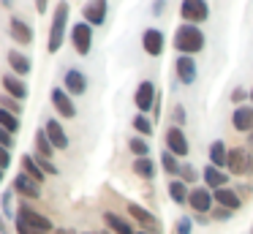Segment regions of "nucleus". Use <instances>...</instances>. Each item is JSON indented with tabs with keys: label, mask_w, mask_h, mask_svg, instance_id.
Wrapping results in <instances>:
<instances>
[{
	"label": "nucleus",
	"mask_w": 253,
	"mask_h": 234,
	"mask_svg": "<svg viewBox=\"0 0 253 234\" xmlns=\"http://www.w3.org/2000/svg\"><path fill=\"white\" fill-rule=\"evenodd\" d=\"M33 158H36V161H39V166L44 169L46 174H52V177H55V174H57V166H55V163L49 161V158H41V155H33Z\"/></svg>",
	"instance_id": "e433bc0d"
},
{
	"label": "nucleus",
	"mask_w": 253,
	"mask_h": 234,
	"mask_svg": "<svg viewBox=\"0 0 253 234\" xmlns=\"http://www.w3.org/2000/svg\"><path fill=\"white\" fill-rule=\"evenodd\" d=\"M128 150H131L136 158H147V155H150V144H147L144 139H139V136L128 139Z\"/></svg>",
	"instance_id": "7c9ffc66"
},
{
	"label": "nucleus",
	"mask_w": 253,
	"mask_h": 234,
	"mask_svg": "<svg viewBox=\"0 0 253 234\" xmlns=\"http://www.w3.org/2000/svg\"><path fill=\"white\" fill-rule=\"evenodd\" d=\"M169 196L174 204H188V196H191V188H188L185 180H171L169 183Z\"/></svg>",
	"instance_id": "b1692460"
},
{
	"label": "nucleus",
	"mask_w": 253,
	"mask_h": 234,
	"mask_svg": "<svg viewBox=\"0 0 253 234\" xmlns=\"http://www.w3.org/2000/svg\"><path fill=\"white\" fill-rule=\"evenodd\" d=\"M204 185L207 188H212V190H218V188H226V183H229V174L223 172V169H218V166H204Z\"/></svg>",
	"instance_id": "aec40b11"
},
{
	"label": "nucleus",
	"mask_w": 253,
	"mask_h": 234,
	"mask_svg": "<svg viewBox=\"0 0 253 234\" xmlns=\"http://www.w3.org/2000/svg\"><path fill=\"white\" fill-rule=\"evenodd\" d=\"M3 90H6V95L17 98V101H25V98H28V85H25L22 76H17V74L3 76Z\"/></svg>",
	"instance_id": "a211bd4d"
},
{
	"label": "nucleus",
	"mask_w": 253,
	"mask_h": 234,
	"mask_svg": "<svg viewBox=\"0 0 253 234\" xmlns=\"http://www.w3.org/2000/svg\"><path fill=\"white\" fill-rule=\"evenodd\" d=\"M0 166H3V169L11 166V150H8V147H3V144H0Z\"/></svg>",
	"instance_id": "58836bf2"
},
{
	"label": "nucleus",
	"mask_w": 253,
	"mask_h": 234,
	"mask_svg": "<svg viewBox=\"0 0 253 234\" xmlns=\"http://www.w3.org/2000/svg\"><path fill=\"white\" fill-rule=\"evenodd\" d=\"M174 71H177V79H180L182 85H193V82H196V60H193L191 54H180V57L174 60Z\"/></svg>",
	"instance_id": "ddd939ff"
},
{
	"label": "nucleus",
	"mask_w": 253,
	"mask_h": 234,
	"mask_svg": "<svg viewBox=\"0 0 253 234\" xmlns=\"http://www.w3.org/2000/svg\"><path fill=\"white\" fill-rule=\"evenodd\" d=\"M212 218H218V221H229V218H231V210H226V207H218V210L212 212Z\"/></svg>",
	"instance_id": "a19ab883"
},
{
	"label": "nucleus",
	"mask_w": 253,
	"mask_h": 234,
	"mask_svg": "<svg viewBox=\"0 0 253 234\" xmlns=\"http://www.w3.org/2000/svg\"><path fill=\"white\" fill-rule=\"evenodd\" d=\"M133 174H136V177H142V180H153L155 177V161L153 158H136V161H133Z\"/></svg>",
	"instance_id": "cd10ccee"
},
{
	"label": "nucleus",
	"mask_w": 253,
	"mask_h": 234,
	"mask_svg": "<svg viewBox=\"0 0 253 234\" xmlns=\"http://www.w3.org/2000/svg\"><path fill=\"white\" fill-rule=\"evenodd\" d=\"M248 144L253 147V131H251V134H248Z\"/></svg>",
	"instance_id": "49530a36"
},
{
	"label": "nucleus",
	"mask_w": 253,
	"mask_h": 234,
	"mask_svg": "<svg viewBox=\"0 0 253 234\" xmlns=\"http://www.w3.org/2000/svg\"><path fill=\"white\" fill-rule=\"evenodd\" d=\"M164 44H166L164 33H161L158 27H147V30L142 33V47L150 57H161V54H164Z\"/></svg>",
	"instance_id": "9b49d317"
},
{
	"label": "nucleus",
	"mask_w": 253,
	"mask_h": 234,
	"mask_svg": "<svg viewBox=\"0 0 253 234\" xmlns=\"http://www.w3.org/2000/svg\"><path fill=\"white\" fill-rule=\"evenodd\" d=\"M155 101H158V90H155V85H153V82H150V79L139 82L136 93H133V103H136L139 114L150 112V109L155 106Z\"/></svg>",
	"instance_id": "423d86ee"
},
{
	"label": "nucleus",
	"mask_w": 253,
	"mask_h": 234,
	"mask_svg": "<svg viewBox=\"0 0 253 234\" xmlns=\"http://www.w3.org/2000/svg\"><path fill=\"white\" fill-rule=\"evenodd\" d=\"M0 183H3V166H0Z\"/></svg>",
	"instance_id": "8fccbe9b"
},
{
	"label": "nucleus",
	"mask_w": 253,
	"mask_h": 234,
	"mask_svg": "<svg viewBox=\"0 0 253 234\" xmlns=\"http://www.w3.org/2000/svg\"><path fill=\"white\" fill-rule=\"evenodd\" d=\"M63 87H66L71 95H82V93L87 90V76L79 68H68L66 76H63Z\"/></svg>",
	"instance_id": "dca6fc26"
},
{
	"label": "nucleus",
	"mask_w": 253,
	"mask_h": 234,
	"mask_svg": "<svg viewBox=\"0 0 253 234\" xmlns=\"http://www.w3.org/2000/svg\"><path fill=\"white\" fill-rule=\"evenodd\" d=\"M180 16L188 22V25L207 22V16H210L207 0H182V3H180Z\"/></svg>",
	"instance_id": "20e7f679"
},
{
	"label": "nucleus",
	"mask_w": 253,
	"mask_h": 234,
	"mask_svg": "<svg viewBox=\"0 0 253 234\" xmlns=\"http://www.w3.org/2000/svg\"><path fill=\"white\" fill-rule=\"evenodd\" d=\"M128 215H131L133 221H136L139 226L144 229V232H150V234H158V232H161V221H158V218H155L150 210H144V207L128 204Z\"/></svg>",
	"instance_id": "1a4fd4ad"
},
{
	"label": "nucleus",
	"mask_w": 253,
	"mask_h": 234,
	"mask_svg": "<svg viewBox=\"0 0 253 234\" xmlns=\"http://www.w3.org/2000/svg\"><path fill=\"white\" fill-rule=\"evenodd\" d=\"M52 152H55V144H52L49 136H46V128H39L36 131V155L49 158L52 161Z\"/></svg>",
	"instance_id": "a878e982"
},
{
	"label": "nucleus",
	"mask_w": 253,
	"mask_h": 234,
	"mask_svg": "<svg viewBox=\"0 0 253 234\" xmlns=\"http://www.w3.org/2000/svg\"><path fill=\"white\" fill-rule=\"evenodd\" d=\"M71 44L77 49V54H90V47H93V25L87 22H77L71 27Z\"/></svg>",
	"instance_id": "39448f33"
},
{
	"label": "nucleus",
	"mask_w": 253,
	"mask_h": 234,
	"mask_svg": "<svg viewBox=\"0 0 253 234\" xmlns=\"http://www.w3.org/2000/svg\"><path fill=\"white\" fill-rule=\"evenodd\" d=\"M212 193H215V201H218L220 207H226V210H231V212H237L242 207L240 193L231 190V188H218V190H212Z\"/></svg>",
	"instance_id": "412c9836"
},
{
	"label": "nucleus",
	"mask_w": 253,
	"mask_h": 234,
	"mask_svg": "<svg viewBox=\"0 0 253 234\" xmlns=\"http://www.w3.org/2000/svg\"><path fill=\"white\" fill-rule=\"evenodd\" d=\"M210 163L218 169H226V163H229V150H226V144L220 139H215L210 144Z\"/></svg>",
	"instance_id": "5701e85b"
},
{
	"label": "nucleus",
	"mask_w": 253,
	"mask_h": 234,
	"mask_svg": "<svg viewBox=\"0 0 253 234\" xmlns=\"http://www.w3.org/2000/svg\"><path fill=\"white\" fill-rule=\"evenodd\" d=\"M0 3L6 5V8H11V0H0Z\"/></svg>",
	"instance_id": "de8ad7c7"
},
{
	"label": "nucleus",
	"mask_w": 253,
	"mask_h": 234,
	"mask_svg": "<svg viewBox=\"0 0 253 234\" xmlns=\"http://www.w3.org/2000/svg\"><path fill=\"white\" fill-rule=\"evenodd\" d=\"M52 106L57 109L60 117H68V120L77 117V106H74L71 93H68L66 87H52Z\"/></svg>",
	"instance_id": "6e6552de"
},
{
	"label": "nucleus",
	"mask_w": 253,
	"mask_h": 234,
	"mask_svg": "<svg viewBox=\"0 0 253 234\" xmlns=\"http://www.w3.org/2000/svg\"><path fill=\"white\" fill-rule=\"evenodd\" d=\"M46 136H49V141L55 144V150H68V134L66 128H63L57 120H46Z\"/></svg>",
	"instance_id": "6ab92c4d"
},
{
	"label": "nucleus",
	"mask_w": 253,
	"mask_h": 234,
	"mask_svg": "<svg viewBox=\"0 0 253 234\" xmlns=\"http://www.w3.org/2000/svg\"><path fill=\"white\" fill-rule=\"evenodd\" d=\"M231 125H234L240 134H251L253 131V106H237L234 114H231Z\"/></svg>",
	"instance_id": "f3484780"
},
{
	"label": "nucleus",
	"mask_w": 253,
	"mask_h": 234,
	"mask_svg": "<svg viewBox=\"0 0 253 234\" xmlns=\"http://www.w3.org/2000/svg\"><path fill=\"white\" fill-rule=\"evenodd\" d=\"M212 201H215V193L210 188H193L191 196H188V204L199 212V215H207L212 210Z\"/></svg>",
	"instance_id": "f8f14e48"
},
{
	"label": "nucleus",
	"mask_w": 253,
	"mask_h": 234,
	"mask_svg": "<svg viewBox=\"0 0 253 234\" xmlns=\"http://www.w3.org/2000/svg\"><path fill=\"white\" fill-rule=\"evenodd\" d=\"M133 131L142 134V136H150V134H153V123H150L144 114H136V117H133Z\"/></svg>",
	"instance_id": "2f4dec72"
},
{
	"label": "nucleus",
	"mask_w": 253,
	"mask_h": 234,
	"mask_svg": "<svg viewBox=\"0 0 253 234\" xmlns=\"http://www.w3.org/2000/svg\"><path fill=\"white\" fill-rule=\"evenodd\" d=\"M0 144H3V147H8V150L14 147V134H11V131H6L3 125H0Z\"/></svg>",
	"instance_id": "4c0bfd02"
},
{
	"label": "nucleus",
	"mask_w": 253,
	"mask_h": 234,
	"mask_svg": "<svg viewBox=\"0 0 253 234\" xmlns=\"http://www.w3.org/2000/svg\"><path fill=\"white\" fill-rule=\"evenodd\" d=\"M0 125H3L6 131H11V134H17L19 131V117L14 112H8V109L0 106Z\"/></svg>",
	"instance_id": "c85d7f7f"
},
{
	"label": "nucleus",
	"mask_w": 253,
	"mask_h": 234,
	"mask_svg": "<svg viewBox=\"0 0 253 234\" xmlns=\"http://www.w3.org/2000/svg\"><path fill=\"white\" fill-rule=\"evenodd\" d=\"M136 234H150V232H142V229H139V232H136Z\"/></svg>",
	"instance_id": "3c124183"
},
{
	"label": "nucleus",
	"mask_w": 253,
	"mask_h": 234,
	"mask_svg": "<svg viewBox=\"0 0 253 234\" xmlns=\"http://www.w3.org/2000/svg\"><path fill=\"white\" fill-rule=\"evenodd\" d=\"M22 172L28 174V177H33L36 183H44V177H46V172L39 166V161H36L33 155H22Z\"/></svg>",
	"instance_id": "bb28decb"
},
{
	"label": "nucleus",
	"mask_w": 253,
	"mask_h": 234,
	"mask_svg": "<svg viewBox=\"0 0 253 234\" xmlns=\"http://www.w3.org/2000/svg\"><path fill=\"white\" fill-rule=\"evenodd\" d=\"M251 101H253V90H251Z\"/></svg>",
	"instance_id": "603ef678"
},
{
	"label": "nucleus",
	"mask_w": 253,
	"mask_h": 234,
	"mask_svg": "<svg viewBox=\"0 0 253 234\" xmlns=\"http://www.w3.org/2000/svg\"><path fill=\"white\" fill-rule=\"evenodd\" d=\"M106 8H109V3H106V0H87V3H84V8H82L84 22H87V25H93V27L104 25V22H106Z\"/></svg>",
	"instance_id": "9d476101"
},
{
	"label": "nucleus",
	"mask_w": 253,
	"mask_h": 234,
	"mask_svg": "<svg viewBox=\"0 0 253 234\" xmlns=\"http://www.w3.org/2000/svg\"><path fill=\"white\" fill-rule=\"evenodd\" d=\"M14 190L28 196V199H41V183H36V180L28 177L25 172H19L17 177H14Z\"/></svg>",
	"instance_id": "2eb2a0df"
},
{
	"label": "nucleus",
	"mask_w": 253,
	"mask_h": 234,
	"mask_svg": "<svg viewBox=\"0 0 253 234\" xmlns=\"http://www.w3.org/2000/svg\"><path fill=\"white\" fill-rule=\"evenodd\" d=\"M161 166H164V172L166 174H180V163H177V155H171L169 150L166 152H161Z\"/></svg>",
	"instance_id": "c756f323"
},
{
	"label": "nucleus",
	"mask_w": 253,
	"mask_h": 234,
	"mask_svg": "<svg viewBox=\"0 0 253 234\" xmlns=\"http://www.w3.org/2000/svg\"><path fill=\"white\" fill-rule=\"evenodd\" d=\"M55 234H74V232H68V229H60V232H55Z\"/></svg>",
	"instance_id": "09e8293b"
},
{
	"label": "nucleus",
	"mask_w": 253,
	"mask_h": 234,
	"mask_svg": "<svg viewBox=\"0 0 253 234\" xmlns=\"http://www.w3.org/2000/svg\"><path fill=\"white\" fill-rule=\"evenodd\" d=\"M193 232V221L188 215H182L180 221H177V226H174V234H191Z\"/></svg>",
	"instance_id": "f704fd0d"
},
{
	"label": "nucleus",
	"mask_w": 253,
	"mask_h": 234,
	"mask_svg": "<svg viewBox=\"0 0 253 234\" xmlns=\"http://www.w3.org/2000/svg\"><path fill=\"white\" fill-rule=\"evenodd\" d=\"M104 221H106V226H109L115 234H136L131 229V223H128L126 218H120L117 212H104Z\"/></svg>",
	"instance_id": "393cba45"
},
{
	"label": "nucleus",
	"mask_w": 253,
	"mask_h": 234,
	"mask_svg": "<svg viewBox=\"0 0 253 234\" xmlns=\"http://www.w3.org/2000/svg\"><path fill=\"white\" fill-rule=\"evenodd\" d=\"M166 150H169L171 155H177V158L188 155L191 144H188V136H185V131H182L180 125H171V128L166 131Z\"/></svg>",
	"instance_id": "0eeeda50"
},
{
	"label": "nucleus",
	"mask_w": 253,
	"mask_h": 234,
	"mask_svg": "<svg viewBox=\"0 0 253 234\" xmlns=\"http://www.w3.org/2000/svg\"><path fill=\"white\" fill-rule=\"evenodd\" d=\"M174 49L180 54H196V52H202L204 49V33L199 30V25H180L174 30Z\"/></svg>",
	"instance_id": "f257e3e1"
},
{
	"label": "nucleus",
	"mask_w": 253,
	"mask_h": 234,
	"mask_svg": "<svg viewBox=\"0 0 253 234\" xmlns=\"http://www.w3.org/2000/svg\"><path fill=\"white\" fill-rule=\"evenodd\" d=\"M231 174L237 177H245V174H253V152H248L245 147H231L229 150V163H226Z\"/></svg>",
	"instance_id": "7ed1b4c3"
},
{
	"label": "nucleus",
	"mask_w": 253,
	"mask_h": 234,
	"mask_svg": "<svg viewBox=\"0 0 253 234\" xmlns=\"http://www.w3.org/2000/svg\"><path fill=\"white\" fill-rule=\"evenodd\" d=\"M0 212L6 218H17L14 215V196H11V190H6V193L0 196Z\"/></svg>",
	"instance_id": "473e14b6"
},
{
	"label": "nucleus",
	"mask_w": 253,
	"mask_h": 234,
	"mask_svg": "<svg viewBox=\"0 0 253 234\" xmlns=\"http://www.w3.org/2000/svg\"><path fill=\"white\" fill-rule=\"evenodd\" d=\"M8 36H11L17 44H22V47H28V44H33V27H30L25 19H19V16H14V19L8 22Z\"/></svg>",
	"instance_id": "4468645a"
},
{
	"label": "nucleus",
	"mask_w": 253,
	"mask_h": 234,
	"mask_svg": "<svg viewBox=\"0 0 253 234\" xmlns=\"http://www.w3.org/2000/svg\"><path fill=\"white\" fill-rule=\"evenodd\" d=\"M8 65H11V71H14L17 76L30 74V68H33L30 57H25V54H22V52H17V49H8Z\"/></svg>",
	"instance_id": "4be33fe9"
},
{
	"label": "nucleus",
	"mask_w": 253,
	"mask_h": 234,
	"mask_svg": "<svg viewBox=\"0 0 253 234\" xmlns=\"http://www.w3.org/2000/svg\"><path fill=\"white\" fill-rule=\"evenodd\" d=\"M0 234H11L8 226H6V215H3V212H0Z\"/></svg>",
	"instance_id": "a18cd8bd"
},
{
	"label": "nucleus",
	"mask_w": 253,
	"mask_h": 234,
	"mask_svg": "<svg viewBox=\"0 0 253 234\" xmlns=\"http://www.w3.org/2000/svg\"><path fill=\"white\" fill-rule=\"evenodd\" d=\"M180 174H182V180H185V183H196V180H199V172L191 166V163H185V166L180 169Z\"/></svg>",
	"instance_id": "c9c22d12"
},
{
	"label": "nucleus",
	"mask_w": 253,
	"mask_h": 234,
	"mask_svg": "<svg viewBox=\"0 0 253 234\" xmlns=\"http://www.w3.org/2000/svg\"><path fill=\"white\" fill-rule=\"evenodd\" d=\"M245 98H248V93H245V90H242V87H237V90H234V93H231V101H234V103H240V101H245Z\"/></svg>",
	"instance_id": "79ce46f5"
},
{
	"label": "nucleus",
	"mask_w": 253,
	"mask_h": 234,
	"mask_svg": "<svg viewBox=\"0 0 253 234\" xmlns=\"http://www.w3.org/2000/svg\"><path fill=\"white\" fill-rule=\"evenodd\" d=\"M171 117H174V123L177 125H185V109H182V106H174V112H171Z\"/></svg>",
	"instance_id": "ea45409f"
},
{
	"label": "nucleus",
	"mask_w": 253,
	"mask_h": 234,
	"mask_svg": "<svg viewBox=\"0 0 253 234\" xmlns=\"http://www.w3.org/2000/svg\"><path fill=\"white\" fill-rule=\"evenodd\" d=\"M66 27H68V3L60 0L55 5V14H52V25H49V41H46V49L52 54L60 52L63 41H66Z\"/></svg>",
	"instance_id": "f03ea898"
},
{
	"label": "nucleus",
	"mask_w": 253,
	"mask_h": 234,
	"mask_svg": "<svg viewBox=\"0 0 253 234\" xmlns=\"http://www.w3.org/2000/svg\"><path fill=\"white\" fill-rule=\"evenodd\" d=\"M164 8H166V0H153V14L155 16L164 14Z\"/></svg>",
	"instance_id": "37998d69"
},
{
	"label": "nucleus",
	"mask_w": 253,
	"mask_h": 234,
	"mask_svg": "<svg viewBox=\"0 0 253 234\" xmlns=\"http://www.w3.org/2000/svg\"><path fill=\"white\" fill-rule=\"evenodd\" d=\"M0 106H3V109H8V112H14V114H19V112H22L19 101H17V98H11V95H0Z\"/></svg>",
	"instance_id": "72a5a7b5"
},
{
	"label": "nucleus",
	"mask_w": 253,
	"mask_h": 234,
	"mask_svg": "<svg viewBox=\"0 0 253 234\" xmlns=\"http://www.w3.org/2000/svg\"><path fill=\"white\" fill-rule=\"evenodd\" d=\"M46 8H49V0H36V11L39 14H46Z\"/></svg>",
	"instance_id": "c03bdc74"
}]
</instances>
